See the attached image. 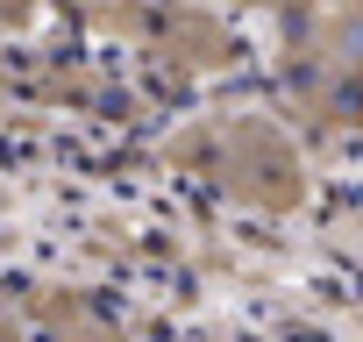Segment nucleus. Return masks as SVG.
Segmentation results:
<instances>
[{
  "label": "nucleus",
  "mask_w": 363,
  "mask_h": 342,
  "mask_svg": "<svg viewBox=\"0 0 363 342\" xmlns=\"http://www.w3.org/2000/svg\"><path fill=\"white\" fill-rule=\"evenodd\" d=\"M36 22V0H0V36L8 29H29Z\"/></svg>",
  "instance_id": "f257e3e1"
}]
</instances>
